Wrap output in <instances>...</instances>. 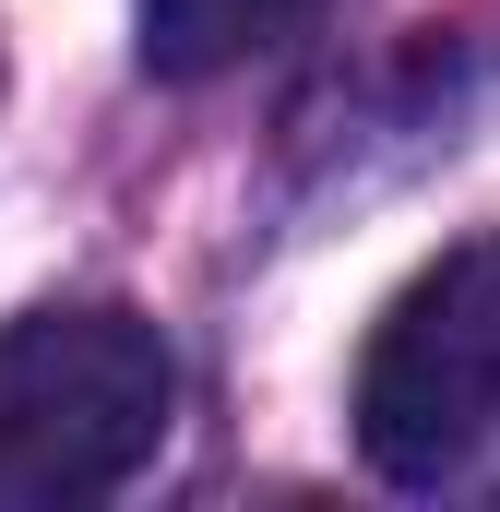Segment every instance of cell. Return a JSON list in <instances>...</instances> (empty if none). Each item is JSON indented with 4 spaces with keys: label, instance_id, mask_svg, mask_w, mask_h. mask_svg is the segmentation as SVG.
<instances>
[{
    "label": "cell",
    "instance_id": "1",
    "mask_svg": "<svg viewBox=\"0 0 500 512\" xmlns=\"http://www.w3.org/2000/svg\"><path fill=\"white\" fill-rule=\"evenodd\" d=\"M179 370L143 310L0 322V512H72L167 453Z\"/></svg>",
    "mask_w": 500,
    "mask_h": 512
},
{
    "label": "cell",
    "instance_id": "2",
    "mask_svg": "<svg viewBox=\"0 0 500 512\" xmlns=\"http://www.w3.org/2000/svg\"><path fill=\"white\" fill-rule=\"evenodd\" d=\"M358 453L417 501H500V239L441 251L358 358Z\"/></svg>",
    "mask_w": 500,
    "mask_h": 512
},
{
    "label": "cell",
    "instance_id": "3",
    "mask_svg": "<svg viewBox=\"0 0 500 512\" xmlns=\"http://www.w3.org/2000/svg\"><path fill=\"white\" fill-rule=\"evenodd\" d=\"M310 12H322V0H143V72L215 84V72L262 60L274 36H298Z\"/></svg>",
    "mask_w": 500,
    "mask_h": 512
}]
</instances>
